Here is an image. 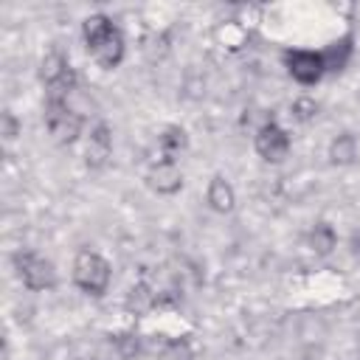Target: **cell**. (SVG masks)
Segmentation results:
<instances>
[{
    "label": "cell",
    "mask_w": 360,
    "mask_h": 360,
    "mask_svg": "<svg viewBox=\"0 0 360 360\" xmlns=\"http://www.w3.org/2000/svg\"><path fill=\"white\" fill-rule=\"evenodd\" d=\"M110 31H112V22H110L104 14H93V17L84 20V39H87L90 48H93L96 42H101Z\"/></svg>",
    "instance_id": "cell-13"
},
{
    "label": "cell",
    "mask_w": 360,
    "mask_h": 360,
    "mask_svg": "<svg viewBox=\"0 0 360 360\" xmlns=\"http://www.w3.org/2000/svg\"><path fill=\"white\" fill-rule=\"evenodd\" d=\"M3 135H6L8 141L17 135V121H14V115H11V112H3Z\"/></svg>",
    "instance_id": "cell-18"
},
{
    "label": "cell",
    "mask_w": 360,
    "mask_h": 360,
    "mask_svg": "<svg viewBox=\"0 0 360 360\" xmlns=\"http://www.w3.org/2000/svg\"><path fill=\"white\" fill-rule=\"evenodd\" d=\"M155 304V295L149 292V287H143V284H138V287H132L129 290V298H127V307L132 309V312H146L149 307Z\"/></svg>",
    "instance_id": "cell-15"
},
{
    "label": "cell",
    "mask_w": 360,
    "mask_h": 360,
    "mask_svg": "<svg viewBox=\"0 0 360 360\" xmlns=\"http://www.w3.org/2000/svg\"><path fill=\"white\" fill-rule=\"evenodd\" d=\"M329 158H332V163H340V166L352 163V160L357 158V143H354V138H352V135H338V138L332 141Z\"/></svg>",
    "instance_id": "cell-12"
},
{
    "label": "cell",
    "mask_w": 360,
    "mask_h": 360,
    "mask_svg": "<svg viewBox=\"0 0 360 360\" xmlns=\"http://www.w3.org/2000/svg\"><path fill=\"white\" fill-rule=\"evenodd\" d=\"M149 186H152L158 194H174V191L183 186V174H180V169H177L172 160H160V163L152 166V172H149Z\"/></svg>",
    "instance_id": "cell-7"
},
{
    "label": "cell",
    "mask_w": 360,
    "mask_h": 360,
    "mask_svg": "<svg viewBox=\"0 0 360 360\" xmlns=\"http://www.w3.org/2000/svg\"><path fill=\"white\" fill-rule=\"evenodd\" d=\"M45 124L56 143H73L82 132V115L68 107V101L48 98L45 104Z\"/></svg>",
    "instance_id": "cell-2"
},
{
    "label": "cell",
    "mask_w": 360,
    "mask_h": 360,
    "mask_svg": "<svg viewBox=\"0 0 360 360\" xmlns=\"http://www.w3.org/2000/svg\"><path fill=\"white\" fill-rule=\"evenodd\" d=\"M73 278L76 284L84 290V292H93V295H101L110 284V264L98 256V253H79L76 256V264H73Z\"/></svg>",
    "instance_id": "cell-1"
},
{
    "label": "cell",
    "mask_w": 360,
    "mask_h": 360,
    "mask_svg": "<svg viewBox=\"0 0 360 360\" xmlns=\"http://www.w3.org/2000/svg\"><path fill=\"white\" fill-rule=\"evenodd\" d=\"M90 53H93V59H96L101 68H115V65L121 62V56H124V39H121V31L112 28L101 42H96V45L90 48Z\"/></svg>",
    "instance_id": "cell-6"
},
{
    "label": "cell",
    "mask_w": 360,
    "mask_h": 360,
    "mask_svg": "<svg viewBox=\"0 0 360 360\" xmlns=\"http://www.w3.org/2000/svg\"><path fill=\"white\" fill-rule=\"evenodd\" d=\"M256 152H259L264 160H270V163L284 160L287 152H290V138H287V132H284L281 127H276L273 121L262 124V129L256 132Z\"/></svg>",
    "instance_id": "cell-3"
},
{
    "label": "cell",
    "mask_w": 360,
    "mask_h": 360,
    "mask_svg": "<svg viewBox=\"0 0 360 360\" xmlns=\"http://www.w3.org/2000/svg\"><path fill=\"white\" fill-rule=\"evenodd\" d=\"M160 146H163L169 155L183 152V149H186V132H183L180 127H166L163 135H160Z\"/></svg>",
    "instance_id": "cell-16"
},
{
    "label": "cell",
    "mask_w": 360,
    "mask_h": 360,
    "mask_svg": "<svg viewBox=\"0 0 360 360\" xmlns=\"http://www.w3.org/2000/svg\"><path fill=\"white\" fill-rule=\"evenodd\" d=\"M208 202L214 211H231L233 208V188L225 183V177H214L208 186Z\"/></svg>",
    "instance_id": "cell-10"
},
{
    "label": "cell",
    "mask_w": 360,
    "mask_h": 360,
    "mask_svg": "<svg viewBox=\"0 0 360 360\" xmlns=\"http://www.w3.org/2000/svg\"><path fill=\"white\" fill-rule=\"evenodd\" d=\"M70 73V68H68V62L59 56V53H48L45 59H42V70H39V76L45 79V84H59L65 76Z\"/></svg>",
    "instance_id": "cell-11"
},
{
    "label": "cell",
    "mask_w": 360,
    "mask_h": 360,
    "mask_svg": "<svg viewBox=\"0 0 360 360\" xmlns=\"http://www.w3.org/2000/svg\"><path fill=\"white\" fill-rule=\"evenodd\" d=\"M349 56H352V39H349V37H343V39L332 42V45L321 53L323 70H343V68H346V62H349Z\"/></svg>",
    "instance_id": "cell-9"
},
{
    "label": "cell",
    "mask_w": 360,
    "mask_h": 360,
    "mask_svg": "<svg viewBox=\"0 0 360 360\" xmlns=\"http://www.w3.org/2000/svg\"><path fill=\"white\" fill-rule=\"evenodd\" d=\"M287 68H290V76L295 82H301V84H315L323 76L321 53H312V51H292V53H287Z\"/></svg>",
    "instance_id": "cell-5"
},
{
    "label": "cell",
    "mask_w": 360,
    "mask_h": 360,
    "mask_svg": "<svg viewBox=\"0 0 360 360\" xmlns=\"http://www.w3.org/2000/svg\"><path fill=\"white\" fill-rule=\"evenodd\" d=\"M292 110H295V115H298L301 121H307V118H312V115H315V110H318V107H315V101H309V98H298Z\"/></svg>",
    "instance_id": "cell-17"
},
{
    "label": "cell",
    "mask_w": 360,
    "mask_h": 360,
    "mask_svg": "<svg viewBox=\"0 0 360 360\" xmlns=\"http://www.w3.org/2000/svg\"><path fill=\"white\" fill-rule=\"evenodd\" d=\"M17 267H20V276H22V281H25L28 290H48L56 281L51 262L39 259V256H31V253L17 256Z\"/></svg>",
    "instance_id": "cell-4"
},
{
    "label": "cell",
    "mask_w": 360,
    "mask_h": 360,
    "mask_svg": "<svg viewBox=\"0 0 360 360\" xmlns=\"http://www.w3.org/2000/svg\"><path fill=\"white\" fill-rule=\"evenodd\" d=\"M309 245H312L315 253H329L335 248V231L329 225H323V222L315 225V231L309 233Z\"/></svg>",
    "instance_id": "cell-14"
},
{
    "label": "cell",
    "mask_w": 360,
    "mask_h": 360,
    "mask_svg": "<svg viewBox=\"0 0 360 360\" xmlns=\"http://www.w3.org/2000/svg\"><path fill=\"white\" fill-rule=\"evenodd\" d=\"M112 152V141H110V129L104 124H98L93 132H90V141H87V149H84V158H87V166L98 169L107 163Z\"/></svg>",
    "instance_id": "cell-8"
}]
</instances>
